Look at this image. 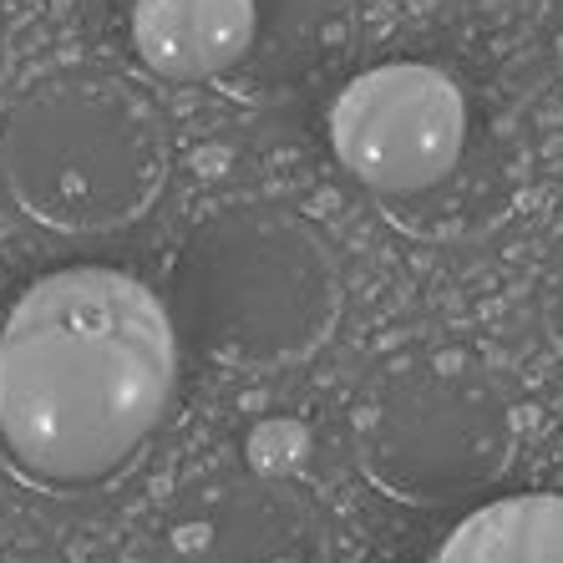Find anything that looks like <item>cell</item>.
Returning <instances> with one entry per match:
<instances>
[{
    "label": "cell",
    "instance_id": "1",
    "mask_svg": "<svg viewBox=\"0 0 563 563\" xmlns=\"http://www.w3.org/2000/svg\"><path fill=\"white\" fill-rule=\"evenodd\" d=\"M178 391L163 295L107 264L31 279L0 325V462L46 498L128 477Z\"/></svg>",
    "mask_w": 563,
    "mask_h": 563
},
{
    "label": "cell",
    "instance_id": "2",
    "mask_svg": "<svg viewBox=\"0 0 563 563\" xmlns=\"http://www.w3.org/2000/svg\"><path fill=\"white\" fill-rule=\"evenodd\" d=\"M173 325L223 371H285L330 341L341 269L310 223L234 203L198 223L173 264Z\"/></svg>",
    "mask_w": 563,
    "mask_h": 563
},
{
    "label": "cell",
    "instance_id": "3",
    "mask_svg": "<svg viewBox=\"0 0 563 563\" xmlns=\"http://www.w3.org/2000/svg\"><path fill=\"white\" fill-rule=\"evenodd\" d=\"M173 168L168 118L122 77L36 81L0 122V178L15 209L56 234H118L157 203Z\"/></svg>",
    "mask_w": 563,
    "mask_h": 563
},
{
    "label": "cell",
    "instance_id": "4",
    "mask_svg": "<svg viewBox=\"0 0 563 563\" xmlns=\"http://www.w3.org/2000/svg\"><path fill=\"white\" fill-rule=\"evenodd\" d=\"M361 467L401 503H457L512 462V407L493 371L462 351L396 366L355 417Z\"/></svg>",
    "mask_w": 563,
    "mask_h": 563
},
{
    "label": "cell",
    "instance_id": "5",
    "mask_svg": "<svg viewBox=\"0 0 563 563\" xmlns=\"http://www.w3.org/2000/svg\"><path fill=\"white\" fill-rule=\"evenodd\" d=\"M330 147L355 184L386 198L427 194L467 147L462 87L427 62L371 66L330 107Z\"/></svg>",
    "mask_w": 563,
    "mask_h": 563
},
{
    "label": "cell",
    "instance_id": "6",
    "mask_svg": "<svg viewBox=\"0 0 563 563\" xmlns=\"http://www.w3.org/2000/svg\"><path fill=\"white\" fill-rule=\"evenodd\" d=\"M168 563H335L330 518L289 477L223 472L178 498L163 533Z\"/></svg>",
    "mask_w": 563,
    "mask_h": 563
},
{
    "label": "cell",
    "instance_id": "7",
    "mask_svg": "<svg viewBox=\"0 0 563 563\" xmlns=\"http://www.w3.org/2000/svg\"><path fill=\"white\" fill-rule=\"evenodd\" d=\"M254 0H137L132 52L163 81H209L254 46Z\"/></svg>",
    "mask_w": 563,
    "mask_h": 563
},
{
    "label": "cell",
    "instance_id": "8",
    "mask_svg": "<svg viewBox=\"0 0 563 563\" xmlns=\"http://www.w3.org/2000/svg\"><path fill=\"white\" fill-rule=\"evenodd\" d=\"M432 563H563V493H512L472 508Z\"/></svg>",
    "mask_w": 563,
    "mask_h": 563
},
{
    "label": "cell",
    "instance_id": "9",
    "mask_svg": "<svg viewBox=\"0 0 563 563\" xmlns=\"http://www.w3.org/2000/svg\"><path fill=\"white\" fill-rule=\"evenodd\" d=\"M310 457V432L300 421L275 417V421H260L244 442V467L264 472V477H295Z\"/></svg>",
    "mask_w": 563,
    "mask_h": 563
},
{
    "label": "cell",
    "instance_id": "10",
    "mask_svg": "<svg viewBox=\"0 0 563 563\" xmlns=\"http://www.w3.org/2000/svg\"><path fill=\"white\" fill-rule=\"evenodd\" d=\"M549 335L563 351V264H559V275H553V285H549Z\"/></svg>",
    "mask_w": 563,
    "mask_h": 563
},
{
    "label": "cell",
    "instance_id": "11",
    "mask_svg": "<svg viewBox=\"0 0 563 563\" xmlns=\"http://www.w3.org/2000/svg\"><path fill=\"white\" fill-rule=\"evenodd\" d=\"M559 62H563V31H559Z\"/></svg>",
    "mask_w": 563,
    "mask_h": 563
}]
</instances>
